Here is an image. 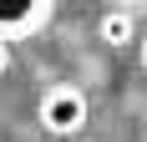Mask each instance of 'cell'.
Masks as SVG:
<instances>
[{
    "instance_id": "cell-5",
    "label": "cell",
    "mask_w": 147,
    "mask_h": 142,
    "mask_svg": "<svg viewBox=\"0 0 147 142\" xmlns=\"http://www.w3.org/2000/svg\"><path fill=\"white\" fill-rule=\"evenodd\" d=\"M142 66H147V41H142Z\"/></svg>"
},
{
    "instance_id": "cell-1",
    "label": "cell",
    "mask_w": 147,
    "mask_h": 142,
    "mask_svg": "<svg viewBox=\"0 0 147 142\" xmlns=\"http://www.w3.org/2000/svg\"><path fill=\"white\" fill-rule=\"evenodd\" d=\"M36 117H41V127L51 132V137H76V132L86 127V97H81V86H51L41 97V107H36Z\"/></svg>"
},
{
    "instance_id": "cell-4",
    "label": "cell",
    "mask_w": 147,
    "mask_h": 142,
    "mask_svg": "<svg viewBox=\"0 0 147 142\" xmlns=\"http://www.w3.org/2000/svg\"><path fill=\"white\" fill-rule=\"evenodd\" d=\"M5 66H10V46L0 41V71H5Z\"/></svg>"
},
{
    "instance_id": "cell-2",
    "label": "cell",
    "mask_w": 147,
    "mask_h": 142,
    "mask_svg": "<svg viewBox=\"0 0 147 142\" xmlns=\"http://www.w3.org/2000/svg\"><path fill=\"white\" fill-rule=\"evenodd\" d=\"M46 20H51V0H0V41L5 46L20 36H36Z\"/></svg>"
},
{
    "instance_id": "cell-3",
    "label": "cell",
    "mask_w": 147,
    "mask_h": 142,
    "mask_svg": "<svg viewBox=\"0 0 147 142\" xmlns=\"http://www.w3.org/2000/svg\"><path fill=\"white\" fill-rule=\"evenodd\" d=\"M96 36H102L107 46H127V41H132V15H127V10L102 15V20H96Z\"/></svg>"
}]
</instances>
